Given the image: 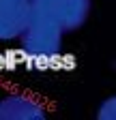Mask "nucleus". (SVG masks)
I'll return each mask as SVG.
<instances>
[{
	"label": "nucleus",
	"mask_w": 116,
	"mask_h": 120,
	"mask_svg": "<svg viewBox=\"0 0 116 120\" xmlns=\"http://www.w3.org/2000/svg\"><path fill=\"white\" fill-rule=\"evenodd\" d=\"M43 105L28 94H11L0 101V120H43Z\"/></svg>",
	"instance_id": "obj_3"
},
{
	"label": "nucleus",
	"mask_w": 116,
	"mask_h": 120,
	"mask_svg": "<svg viewBox=\"0 0 116 120\" xmlns=\"http://www.w3.org/2000/svg\"><path fill=\"white\" fill-rule=\"evenodd\" d=\"M30 0H0V41L19 39L28 24Z\"/></svg>",
	"instance_id": "obj_2"
},
{
	"label": "nucleus",
	"mask_w": 116,
	"mask_h": 120,
	"mask_svg": "<svg viewBox=\"0 0 116 120\" xmlns=\"http://www.w3.org/2000/svg\"><path fill=\"white\" fill-rule=\"evenodd\" d=\"M114 105H116L114 97L108 99V101L103 103V107H101V112H99V118H110V120H114V118H116V114H114Z\"/></svg>",
	"instance_id": "obj_5"
},
{
	"label": "nucleus",
	"mask_w": 116,
	"mask_h": 120,
	"mask_svg": "<svg viewBox=\"0 0 116 120\" xmlns=\"http://www.w3.org/2000/svg\"><path fill=\"white\" fill-rule=\"evenodd\" d=\"M47 4L58 15L65 32H71V30H77L80 26H84L90 13V0H47Z\"/></svg>",
	"instance_id": "obj_4"
},
{
	"label": "nucleus",
	"mask_w": 116,
	"mask_h": 120,
	"mask_svg": "<svg viewBox=\"0 0 116 120\" xmlns=\"http://www.w3.org/2000/svg\"><path fill=\"white\" fill-rule=\"evenodd\" d=\"M62 24L47 0H30L28 24L22 39V52L32 62H52L62 52Z\"/></svg>",
	"instance_id": "obj_1"
}]
</instances>
